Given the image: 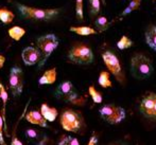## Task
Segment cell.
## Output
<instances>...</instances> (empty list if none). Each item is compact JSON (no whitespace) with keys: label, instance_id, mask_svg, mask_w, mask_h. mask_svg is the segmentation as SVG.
<instances>
[{"label":"cell","instance_id":"cell-1","mask_svg":"<svg viewBox=\"0 0 156 145\" xmlns=\"http://www.w3.org/2000/svg\"><path fill=\"white\" fill-rule=\"evenodd\" d=\"M154 67L151 59L141 53H137L131 59V72L134 78L146 80L153 74Z\"/></svg>","mask_w":156,"mask_h":145},{"label":"cell","instance_id":"cell-2","mask_svg":"<svg viewBox=\"0 0 156 145\" xmlns=\"http://www.w3.org/2000/svg\"><path fill=\"white\" fill-rule=\"evenodd\" d=\"M17 9H18L20 15L25 19H34V20H50L53 17L60 13V11L56 9H38L33 8V6H28L25 4L17 3Z\"/></svg>","mask_w":156,"mask_h":145},{"label":"cell","instance_id":"cell-3","mask_svg":"<svg viewBox=\"0 0 156 145\" xmlns=\"http://www.w3.org/2000/svg\"><path fill=\"white\" fill-rule=\"evenodd\" d=\"M58 43H60L58 38L54 34H46L37 38L36 46L39 49V51L41 52V55H43L41 63L38 64L39 69L45 65L47 59L53 53L54 50L58 47Z\"/></svg>","mask_w":156,"mask_h":145},{"label":"cell","instance_id":"cell-4","mask_svg":"<svg viewBox=\"0 0 156 145\" xmlns=\"http://www.w3.org/2000/svg\"><path fill=\"white\" fill-rule=\"evenodd\" d=\"M68 58L70 61L80 65H88L94 61V53L91 49L86 45L78 43L73 46L68 53Z\"/></svg>","mask_w":156,"mask_h":145},{"label":"cell","instance_id":"cell-5","mask_svg":"<svg viewBox=\"0 0 156 145\" xmlns=\"http://www.w3.org/2000/svg\"><path fill=\"white\" fill-rule=\"evenodd\" d=\"M101 118L109 124H118L121 123L125 118V110L122 107L116 105H104L99 109Z\"/></svg>","mask_w":156,"mask_h":145},{"label":"cell","instance_id":"cell-6","mask_svg":"<svg viewBox=\"0 0 156 145\" xmlns=\"http://www.w3.org/2000/svg\"><path fill=\"white\" fill-rule=\"evenodd\" d=\"M61 125L63 129L70 133H78L82 126V118L76 111L66 109L61 116Z\"/></svg>","mask_w":156,"mask_h":145},{"label":"cell","instance_id":"cell-7","mask_svg":"<svg viewBox=\"0 0 156 145\" xmlns=\"http://www.w3.org/2000/svg\"><path fill=\"white\" fill-rule=\"evenodd\" d=\"M9 86L12 91L13 96H18L23 89V72L19 67L15 66L11 69L9 78Z\"/></svg>","mask_w":156,"mask_h":145},{"label":"cell","instance_id":"cell-8","mask_svg":"<svg viewBox=\"0 0 156 145\" xmlns=\"http://www.w3.org/2000/svg\"><path fill=\"white\" fill-rule=\"evenodd\" d=\"M55 96L60 100L67 101L70 103H76L79 98V95L76 93V90L74 89V86L71 82H63L56 88Z\"/></svg>","mask_w":156,"mask_h":145},{"label":"cell","instance_id":"cell-9","mask_svg":"<svg viewBox=\"0 0 156 145\" xmlns=\"http://www.w3.org/2000/svg\"><path fill=\"white\" fill-rule=\"evenodd\" d=\"M102 58L105 66L108 68L109 72L114 74L116 78H119L121 75V65H120V61L117 56L113 52L106 51L102 54Z\"/></svg>","mask_w":156,"mask_h":145},{"label":"cell","instance_id":"cell-10","mask_svg":"<svg viewBox=\"0 0 156 145\" xmlns=\"http://www.w3.org/2000/svg\"><path fill=\"white\" fill-rule=\"evenodd\" d=\"M156 101V93L149 92L144 95L140 103V112L147 118H154V106Z\"/></svg>","mask_w":156,"mask_h":145},{"label":"cell","instance_id":"cell-11","mask_svg":"<svg viewBox=\"0 0 156 145\" xmlns=\"http://www.w3.org/2000/svg\"><path fill=\"white\" fill-rule=\"evenodd\" d=\"M21 57L25 63V65L27 66H33L39 64L43 58L41 52L39 51L38 48L34 47H27L23 50L21 52Z\"/></svg>","mask_w":156,"mask_h":145},{"label":"cell","instance_id":"cell-12","mask_svg":"<svg viewBox=\"0 0 156 145\" xmlns=\"http://www.w3.org/2000/svg\"><path fill=\"white\" fill-rule=\"evenodd\" d=\"M27 140L33 145H46L48 142V137L46 133H41L35 128H28L25 133Z\"/></svg>","mask_w":156,"mask_h":145},{"label":"cell","instance_id":"cell-13","mask_svg":"<svg viewBox=\"0 0 156 145\" xmlns=\"http://www.w3.org/2000/svg\"><path fill=\"white\" fill-rule=\"evenodd\" d=\"M26 120L29 123H31L33 125H38L41 127H47V122L43 115L41 113V111L36 110H31L26 115Z\"/></svg>","mask_w":156,"mask_h":145},{"label":"cell","instance_id":"cell-14","mask_svg":"<svg viewBox=\"0 0 156 145\" xmlns=\"http://www.w3.org/2000/svg\"><path fill=\"white\" fill-rule=\"evenodd\" d=\"M41 113L43 115V116L48 121V122H53V121H55L56 116H58V115L56 108L48 106L47 104H43V105H41Z\"/></svg>","mask_w":156,"mask_h":145},{"label":"cell","instance_id":"cell-15","mask_svg":"<svg viewBox=\"0 0 156 145\" xmlns=\"http://www.w3.org/2000/svg\"><path fill=\"white\" fill-rule=\"evenodd\" d=\"M56 81V68H52L45 72L39 78V85H51Z\"/></svg>","mask_w":156,"mask_h":145},{"label":"cell","instance_id":"cell-16","mask_svg":"<svg viewBox=\"0 0 156 145\" xmlns=\"http://www.w3.org/2000/svg\"><path fill=\"white\" fill-rule=\"evenodd\" d=\"M144 37H146V41L149 47L156 51V26H151L146 31Z\"/></svg>","mask_w":156,"mask_h":145},{"label":"cell","instance_id":"cell-17","mask_svg":"<svg viewBox=\"0 0 156 145\" xmlns=\"http://www.w3.org/2000/svg\"><path fill=\"white\" fill-rule=\"evenodd\" d=\"M69 31L80 35V36H88V35L97 34V31L90 27H71Z\"/></svg>","mask_w":156,"mask_h":145},{"label":"cell","instance_id":"cell-18","mask_svg":"<svg viewBox=\"0 0 156 145\" xmlns=\"http://www.w3.org/2000/svg\"><path fill=\"white\" fill-rule=\"evenodd\" d=\"M25 34H26V30L20 27H13L9 30V35H10V37L17 41L20 40L21 37L25 36Z\"/></svg>","mask_w":156,"mask_h":145},{"label":"cell","instance_id":"cell-19","mask_svg":"<svg viewBox=\"0 0 156 145\" xmlns=\"http://www.w3.org/2000/svg\"><path fill=\"white\" fill-rule=\"evenodd\" d=\"M99 85L103 88H109L112 87V81H111V78H109V73L107 71H102L99 75Z\"/></svg>","mask_w":156,"mask_h":145},{"label":"cell","instance_id":"cell-20","mask_svg":"<svg viewBox=\"0 0 156 145\" xmlns=\"http://www.w3.org/2000/svg\"><path fill=\"white\" fill-rule=\"evenodd\" d=\"M14 19V13L6 9H0V20L3 23H11Z\"/></svg>","mask_w":156,"mask_h":145},{"label":"cell","instance_id":"cell-21","mask_svg":"<svg viewBox=\"0 0 156 145\" xmlns=\"http://www.w3.org/2000/svg\"><path fill=\"white\" fill-rule=\"evenodd\" d=\"M141 1L142 0H132V1L129 2V5L126 6V9L121 13V16H125V15H127V14H129V13L134 12V11L138 10L140 4H141Z\"/></svg>","mask_w":156,"mask_h":145},{"label":"cell","instance_id":"cell-22","mask_svg":"<svg viewBox=\"0 0 156 145\" xmlns=\"http://www.w3.org/2000/svg\"><path fill=\"white\" fill-rule=\"evenodd\" d=\"M88 92H89V94H90L93 101L96 103V104H100V103H102V101H103L102 94H101L99 91H97L96 88H94V86H90L88 88Z\"/></svg>","mask_w":156,"mask_h":145},{"label":"cell","instance_id":"cell-23","mask_svg":"<svg viewBox=\"0 0 156 145\" xmlns=\"http://www.w3.org/2000/svg\"><path fill=\"white\" fill-rule=\"evenodd\" d=\"M132 45H133V41L127 36H122L121 38H120V40L117 43V47L119 48L120 50L129 49V48L132 47Z\"/></svg>","mask_w":156,"mask_h":145},{"label":"cell","instance_id":"cell-24","mask_svg":"<svg viewBox=\"0 0 156 145\" xmlns=\"http://www.w3.org/2000/svg\"><path fill=\"white\" fill-rule=\"evenodd\" d=\"M96 26L97 28L99 29V31H104L105 29H107L109 26V22H108V19L104 16H101V17H98V19L96 20Z\"/></svg>","mask_w":156,"mask_h":145},{"label":"cell","instance_id":"cell-25","mask_svg":"<svg viewBox=\"0 0 156 145\" xmlns=\"http://www.w3.org/2000/svg\"><path fill=\"white\" fill-rule=\"evenodd\" d=\"M58 145H80L79 140L76 138L70 137V136H65L61 139Z\"/></svg>","mask_w":156,"mask_h":145},{"label":"cell","instance_id":"cell-26","mask_svg":"<svg viewBox=\"0 0 156 145\" xmlns=\"http://www.w3.org/2000/svg\"><path fill=\"white\" fill-rule=\"evenodd\" d=\"M1 98H0V145H5V141H4V136H3V124H4V119L3 115L1 112Z\"/></svg>","mask_w":156,"mask_h":145},{"label":"cell","instance_id":"cell-27","mask_svg":"<svg viewBox=\"0 0 156 145\" xmlns=\"http://www.w3.org/2000/svg\"><path fill=\"white\" fill-rule=\"evenodd\" d=\"M76 15L80 20L84 18V11H83V0H76Z\"/></svg>","mask_w":156,"mask_h":145},{"label":"cell","instance_id":"cell-28","mask_svg":"<svg viewBox=\"0 0 156 145\" xmlns=\"http://www.w3.org/2000/svg\"><path fill=\"white\" fill-rule=\"evenodd\" d=\"M89 5H90V13L91 15L96 16L100 12V0H89Z\"/></svg>","mask_w":156,"mask_h":145},{"label":"cell","instance_id":"cell-29","mask_svg":"<svg viewBox=\"0 0 156 145\" xmlns=\"http://www.w3.org/2000/svg\"><path fill=\"white\" fill-rule=\"evenodd\" d=\"M0 98H1L2 103H3V107H5L6 103H8L9 96H8V93H6L5 89H4L3 85H2L1 83H0Z\"/></svg>","mask_w":156,"mask_h":145},{"label":"cell","instance_id":"cell-30","mask_svg":"<svg viewBox=\"0 0 156 145\" xmlns=\"http://www.w3.org/2000/svg\"><path fill=\"white\" fill-rule=\"evenodd\" d=\"M11 145H23V143L20 142V140L16 137V136H13L12 138V142H11Z\"/></svg>","mask_w":156,"mask_h":145},{"label":"cell","instance_id":"cell-31","mask_svg":"<svg viewBox=\"0 0 156 145\" xmlns=\"http://www.w3.org/2000/svg\"><path fill=\"white\" fill-rule=\"evenodd\" d=\"M98 144V138L96 137V136H93V137L89 139V142L87 145H97Z\"/></svg>","mask_w":156,"mask_h":145},{"label":"cell","instance_id":"cell-32","mask_svg":"<svg viewBox=\"0 0 156 145\" xmlns=\"http://www.w3.org/2000/svg\"><path fill=\"white\" fill-rule=\"evenodd\" d=\"M4 63H5V57H4L3 55H0V70H1L2 67H3Z\"/></svg>","mask_w":156,"mask_h":145},{"label":"cell","instance_id":"cell-33","mask_svg":"<svg viewBox=\"0 0 156 145\" xmlns=\"http://www.w3.org/2000/svg\"><path fill=\"white\" fill-rule=\"evenodd\" d=\"M154 118L156 119V101H155V106H154Z\"/></svg>","mask_w":156,"mask_h":145},{"label":"cell","instance_id":"cell-34","mask_svg":"<svg viewBox=\"0 0 156 145\" xmlns=\"http://www.w3.org/2000/svg\"><path fill=\"white\" fill-rule=\"evenodd\" d=\"M113 145H125V144H122V143H115V144H113Z\"/></svg>","mask_w":156,"mask_h":145},{"label":"cell","instance_id":"cell-35","mask_svg":"<svg viewBox=\"0 0 156 145\" xmlns=\"http://www.w3.org/2000/svg\"><path fill=\"white\" fill-rule=\"evenodd\" d=\"M102 2H103V3H105V0H102Z\"/></svg>","mask_w":156,"mask_h":145}]
</instances>
